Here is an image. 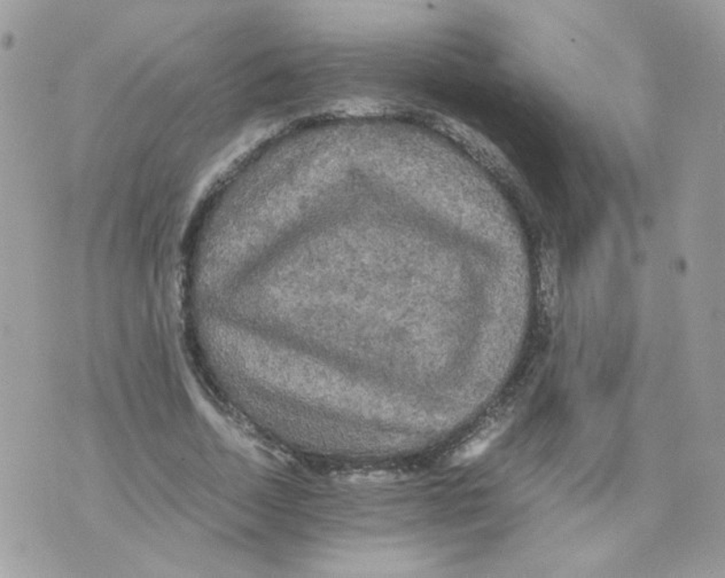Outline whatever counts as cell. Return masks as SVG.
<instances>
[{
  "mask_svg": "<svg viewBox=\"0 0 725 578\" xmlns=\"http://www.w3.org/2000/svg\"><path fill=\"white\" fill-rule=\"evenodd\" d=\"M504 427H506V425H504L502 422H493L475 432L474 436H470V438L453 453L452 463L461 465L477 459L478 457H480L482 453L490 447V444L502 434Z\"/></svg>",
  "mask_w": 725,
  "mask_h": 578,
  "instance_id": "6da1fadb",
  "label": "cell"
}]
</instances>
